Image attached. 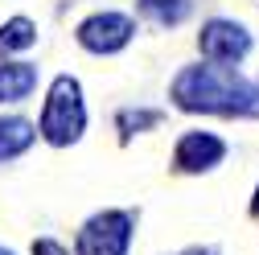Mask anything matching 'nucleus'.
<instances>
[{"mask_svg":"<svg viewBox=\"0 0 259 255\" xmlns=\"http://www.w3.org/2000/svg\"><path fill=\"white\" fill-rule=\"evenodd\" d=\"M140 13L156 25H181L189 17V0H140Z\"/></svg>","mask_w":259,"mask_h":255,"instance_id":"obj_10","label":"nucleus"},{"mask_svg":"<svg viewBox=\"0 0 259 255\" xmlns=\"http://www.w3.org/2000/svg\"><path fill=\"white\" fill-rule=\"evenodd\" d=\"M185 255H218V251H210V247H193V251H185Z\"/></svg>","mask_w":259,"mask_h":255,"instance_id":"obj_13","label":"nucleus"},{"mask_svg":"<svg viewBox=\"0 0 259 255\" xmlns=\"http://www.w3.org/2000/svg\"><path fill=\"white\" fill-rule=\"evenodd\" d=\"M78 41L91 54H115L132 41V21L123 13H95L78 25Z\"/></svg>","mask_w":259,"mask_h":255,"instance_id":"obj_5","label":"nucleus"},{"mask_svg":"<svg viewBox=\"0 0 259 255\" xmlns=\"http://www.w3.org/2000/svg\"><path fill=\"white\" fill-rule=\"evenodd\" d=\"M33 255H66V251H62L54 239H37V243H33Z\"/></svg>","mask_w":259,"mask_h":255,"instance_id":"obj_12","label":"nucleus"},{"mask_svg":"<svg viewBox=\"0 0 259 255\" xmlns=\"http://www.w3.org/2000/svg\"><path fill=\"white\" fill-rule=\"evenodd\" d=\"M0 255H13V251H5V247H0Z\"/></svg>","mask_w":259,"mask_h":255,"instance_id":"obj_15","label":"nucleus"},{"mask_svg":"<svg viewBox=\"0 0 259 255\" xmlns=\"http://www.w3.org/2000/svg\"><path fill=\"white\" fill-rule=\"evenodd\" d=\"M222 156H226V144L218 136H210V132H185L181 144H177V152H173V161H177L181 173H206V169H214L222 161Z\"/></svg>","mask_w":259,"mask_h":255,"instance_id":"obj_6","label":"nucleus"},{"mask_svg":"<svg viewBox=\"0 0 259 255\" xmlns=\"http://www.w3.org/2000/svg\"><path fill=\"white\" fill-rule=\"evenodd\" d=\"M33 87H37V66H29V62L0 66V103H21Z\"/></svg>","mask_w":259,"mask_h":255,"instance_id":"obj_7","label":"nucleus"},{"mask_svg":"<svg viewBox=\"0 0 259 255\" xmlns=\"http://www.w3.org/2000/svg\"><path fill=\"white\" fill-rule=\"evenodd\" d=\"M87 128V107H82V91L70 74L54 78L50 87V99H46V111H41V136L50 144H74Z\"/></svg>","mask_w":259,"mask_h":255,"instance_id":"obj_2","label":"nucleus"},{"mask_svg":"<svg viewBox=\"0 0 259 255\" xmlns=\"http://www.w3.org/2000/svg\"><path fill=\"white\" fill-rule=\"evenodd\" d=\"M127 243H132V214L103 210L82 227L78 255H127Z\"/></svg>","mask_w":259,"mask_h":255,"instance_id":"obj_3","label":"nucleus"},{"mask_svg":"<svg viewBox=\"0 0 259 255\" xmlns=\"http://www.w3.org/2000/svg\"><path fill=\"white\" fill-rule=\"evenodd\" d=\"M33 123L29 119H17V115H0V161H13L21 156L29 144H33Z\"/></svg>","mask_w":259,"mask_h":255,"instance_id":"obj_8","label":"nucleus"},{"mask_svg":"<svg viewBox=\"0 0 259 255\" xmlns=\"http://www.w3.org/2000/svg\"><path fill=\"white\" fill-rule=\"evenodd\" d=\"M160 115L156 111H119V128H123V136H132L136 128H148V123H156Z\"/></svg>","mask_w":259,"mask_h":255,"instance_id":"obj_11","label":"nucleus"},{"mask_svg":"<svg viewBox=\"0 0 259 255\" xmlns=\"http://www.w3.org/2000/svg\"><path fill=\"white\" fill-rule=\"evenodd\" d=\"M37 41V25L25 21V17H13L9 25H0V58L5 54H17V50H29Z\"/></svg>","mask_w":259,"mask_h":255,"instance_id":"obj_9","label":"nucleus"},{"mask_svg":"<svg viewBox=\"0 0 259 255\" xmlns=\"http://www.w3.org/2000/svg\"><path fill=\"white\" fill-rule=\"evenodd\" d=\"M251 210H255V214H259V189H255V202H251Z\"/></svg>","mask_w":259,"mask_h":255,"instance_id":"obj_14","label":"nucleus"},{"mask_svg":"<svg viewBox=\"0 0 259 255\" xmlns=\"http://www.w3.org/2000/svg\"><path fill=\"white\" fill-rule=\"evenodd\" d=\"M173 99L185 111L259 115V87H251L235 66H185L173 78Z\"/></svg>","mask_w":259,"mask_h":255,"instance_id":"obj_1","label":"nucleus"},{"mask_svg":"<svg viewBox=\"0 0 259 255\" xmlns=\"http://www.w3.org/2000/svg\"><path fill=\"white\" fill-rule=\"evenodd\" d=\"M198 46H202V54L214 62V66H231V62L247 58L251 33H247L243 25H235V21H210V25L202 29Z\"/></svg>","mask_w":259,"mask_h":255,"instance_id":"obj_4","label":"nucleus"}]
</instances>
